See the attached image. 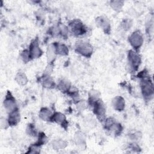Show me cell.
<instances>
[{
  "label": "cell",
  "instance_id": "6da1fadb",
  "mask_svg": "<svg viewBox=\"0 0 154 154\" xmlns=\"http://www.w3.org/2000/svg\"><path fill=\"white\" fill-rule=\"evenodd\" d=\"M142 73L141 75H140V76H141V78H142V79L141 81L140 85L143 96L146 100H150L153 95L154 90L153 82L150 77L145 74L144 75L143 73Z\"/></svg>",
  "mask_w": 154,
  "mask_h": 154
},
{
  "label": "cell",
  "instance_id": "7a4b0ae2",
  "mask_svg": "<svg viewBox=\"0 0 154 154\" xmlns=\"http://www.w3.org/2000/svg\"><path fill=\"white\" fill-rule=\"evenodd\" d=\"M89 103L93 106V112L97 116V119L100 122L104 121L105 120L106 108L103 102L98 98Z\"/></svg>",
  "mask_w": 154,
  "mask_h": 154
},
{
  "label": "cell",
  "instance_id": "3957f363",
  "mask_svg": "<svg viewBox=\"0 0 154 154\" xmlns=\"http://www.w3.org/2000/svg\"><path fill=\"white\" fill-rule=\"evenodd\" d=\"M75 51L85 57L90 58L93 53V47L89 43L81 41L76 43Z\"/></svg>",
  "mask_w": 154,
  "mask_h": 154
},
{
  "label": "cell",
  "instance_id": "277c9868",
  "mask_svg": "<svg viewBox=\"0 0 154 154\" xmlns=\"http://www.w3.org/2000/svg\"><path fill=\"white\" fill-rule=\"evenodd\" d=\"M72 32L75 35H82L87 32L86 28L83 23L79 19H74L69 23Z\"/></svg>",
  "mask_w": 154,
  "mask_h": 154
},
{
  "label": "cell",
  "instance_id": "5b68a950",
  "mask_svg": "<svg viewBox=\"0 0 154 154\" xmlns=\"http://www.w3.org/2000/svg\"><path fill=\"white\" fill-rule=\"evenodd\" d=\"M129 42L131 45L135 50H138L143 43V37L139 30L133 32L129 37Z\"/></svg>",
  "mask_w": 154,
  "mask_h": 154
},
{
  "label": "cell",
  "instance_id": "8992f818",
  "mask_svg": "<svg viewBox=\"0 0 154 154\" xmlns=\"http://www.w3.org/2000/svg\"><path fill=\"white\" fill-rule=\"evenodd\" d=\"M128 61L131 69L134 71L137 70L141 63V60L139 54H138L136 52L131 50L128 52Z\"/></svg>",
  "mask_w": 154,
  "mask_h": 154
},
{
  "label": "cell",
  "instance_id": "52a82bcc",
  "mask_svg": "<svg viewBox=\"0 0 154 154\" xmlns=\"http://www.w3.org/2000/svg\"><path fill=\"white\" fill-rule=\"evenodd\" d=\"M29 54L30 60L39 58L43 54V51L39 46L37 38L33 40L29 45Z\"/></svg>",
  "mask_w": 154,
  "mask_h": 154
},
{
  "label": "cell",
  "instance_id": "ba28073f",
  "mask_svg": "<svg viewBox=\"0 0 154 154\" xmlns=\"http://www.w3.org/2000/svg\"><path fill=\"white\" fill-rule=\"evenodd\" d=\"M4 106L5 109L10 113L17 109L16 100L11 92L7 91L4 100Z\"/></svg>",
  "mask_w": 154,
  "mask_h": 154
},
{
  "label": "cell",
  "instance_id": "9c48e42d",
  "mask_svg": "<svg viewBox=\"0 0 154 154\" xmlns=\"http://www.w3.org/2000/svg\"><path fill=\"white\" fill-rule=\"evenodd\" d=\"M96 25L106 34H109L111 31V25L108 19L103 16H99L96 19Z\"/></svg>",
  "mask_w": 154,
  "mask_h": 154
},
{
  "label": "cell",
  "instance_id": "30bf717a",
  "mask_svg": "<svg viewBox=\"0 0 154 154\" xmlns=\"http://www.w3.org/2000/svg\"><path fill=\"white\" fill-rule=\"evenodd\" d=\"M52 121L60 124L61 125L62 127L66 129V127L67 126V122L66 120V117L61 112H56L54 114H53L51 120Z\"/></svg>",
  "mask_w": 154,
  "mask_h": 154
},
{
  "label": "cell",
  "instance_id": "8fae6325",
  "mask_svg": "<svg viewBox=\"0 0 154 154\" xmlns=\"http://www.w3.org/2000/svg\"><path fill=\"white\" fill-rule=\"evenodd\" d=\"M20 113L17 108L14 111L10 112L7 120L9 126H16L20 122Z\"/></svg>",
  "mask_w": 154,
  "mask_h": 154
},
{
  "label": "cell",
  "instance_id": "7c38bea8",
  "mask_svg": "<svg viewBox=\"0 0 154 154\" xmlns=\"http://www.w3.org/2000/svg\"><path fill=\"white\" fill-rule=\"evenodd\" d=\"M112 104L114 108L118 111H123L125 107V99L120 96H117L112 99Z\"/></svg>",
  "mask_w": 154,
  "mask_h": 154
},
{
  "label": "cell",
  "instance_id": "4fadbf2b",
  "mask_svg": "<svg viewBox=\"0 0 154 154\" xmlns=\"http://www.w3.org/2000/svg\"><path fill=\"white\" fill-rule=\"evenodd\" d=\"M52 115L53 114L51 111L46 107L42 108L39 112L40 118L44 121H50Z\"/></svg>",
  "mask_w": 154,
  "mask_h": 154
},
{
  "label": "cell",
  "instance_id": "5bb4252c",
  "mask_svg": "<svg viewBox=\"0 0 154 154\" xmlns=\"http://www.w3.org/2000/svg\"><path fill=\"white\" fill-rule=\"evenodd\" d=\"M55 52L57 54L61 55H67L69 53L68 48L64 44L59 43H54Z\"/></svg>",
  "mask_w": 154,
  "mask_h": 154
},
{
  "label": "cell",
  "instance_id": "9a60e30c",
  "mask_svg": "<svg viewBox=\"0 0 154 154\" xmlns=\"http://www.w3.org/2000/svg\"><path fill=\"white\" fill-rule=\"evenodd\" d=\"M122 129H123V128L122 125L120 123H117L116 121H115L113 123H112L106 129V130L113 132L116 135H120L122 131Z\"/></svg>",
  "mask_w": 154,
  "mask_h": 154
},
{
  "label": "cell",
  "instance_id": "2e32d148",
  "mask_svg": "<svg viewBox=\"0 0 154 154\" xmlns=\"http://www.w3.org/2000/svg\"><path fill=\"white\" fill-rule=\"evenodd\" d=\"M43 85L48 88H52L55 87V83L52 78L48 75L46 74L42 78Z\"/></svg>",
  "mask_w": 154,
  "mask_h": 154
},
{
  "label": "cell",
  "instance_id": "e0dca14e",
  "mask_svg": "<svg viewBox=\"0 0 154 154\" xmlns=\"http://www.w3.org/2000/svg\"><path fill=\"white\" fill-rule=\"evenodd\" d=\"M67 145V143L61 139L54 140L52 143V146L55 150H60L65 148Z\"/></svg>",
  "mask_w": 154,
  "mask_h": 154
},
{
  "label": "cell",
  "instance_id": "ac0fdd59",
  "mask_svg": "<svg viewBox=\"0 0 154 154\" xmlns=\"http://www.w3.org/2000/svg\"><path fill=\"white\" fill-rule=\"evenodd\" d=\"M15 81L20 85H25L28 82V78L26 75L23 72H19L15 76Z\"/></svg>",
  "mask_w": 154,
  "mask_h": 154
},
{
  "label": "cell",
  "instance_id": "d6986e66",
  "mask_svg": "<svg viewBox=\"0 0 154 154\" xmlns=\"http://www.w3.org/2000/svg\"><path fill=\"white\" fill-rule=\"evenodd\" d=\"M70 87V82L65 79L61 80L58 84V89L63 92H68Z\"/></svg>",
  "mask_w": 154,
  "mask_h": 154
},
{
  "label": "cell",
  "instance_id": "ffe728a7",
  "mask_svg": "<svg viewBox=\"0 0 154 154\" xmlns=\"http://www.w3.org/2000/svg\"><path fill=\"white\" fill-rule=\"evenodd\" d=\"M75 141L76 145L79 146H82L85 144V137L82 132H78L76 134L75 136Z\"/></svg>",
  "mask_w": 154,
  "mask_h": 154
},
{
  "label": "cell",
  "instance_id": "44dd1931",
  "mask_svg": "<svg viewBox=\"0 0 154 154\" xmlns=\"http://www.w3.org/2000/svg\"><path fill=\"white\" fill-rule=\"evenodd\" d=\"M55 54H56L55 48L54 45L52 44V45H51L49 47V48L48 49V52H47L48 61H52L55 57Z\"/></svg>",
  "mask_w": 154,
  "mask_h": 154
},
{
  "label": "cell",
  "instance_id": "7402d4cb",
  "mask_svg": "<svg viewBox=\"0 0 154 154\" xmlns=\"http://www.w3.org/2000/svg\"><path fill=\"white\" fill-rule=\"evenodd\" d=\"M111 7L116 11L120 10L123 5V1H112L110 2Z\"/></svg>",
  "mask_w": 154,
  "mask_h": 154
},
{
  "label": "cell",
  "instance_id": "603a6c76",
  "mask_svg": "<svg viewBox=\"0 0 154 154\" xmlns=\"http://www.w3.org/2000/svg\"><path fill=\"white\" fill-rule=\"evenodd\" d=\"M47 140V137H46V135L43 133L41 132L40 134H39L38 135V141L34 144H35V146H37L38 147H40V146L43 145V144H45L46 141Z\"/></svg>",
  "mask_w": 154,
  "mask_h": 154
},
{
  "label": "cell",
  "instance_id": "cb8c5ba5",
  "mask_svg": "<svg viewBox=\"0 0 154 154\" xmlns=\"http://www.w3.org/2000/svg\"><path fill=\"white\" fill-rule=\"evenodd\" d=\"M26 132L28 135L31 136H35L37 134V131L34 128V126L32 124L28 125L26 129Z\"/></svg>",
  "mask_w": 154,
  "mask_h": 154
},
{
  "label": "cell",
  "instance_id": "d4e9b609",
  "mask_svg": "<svg viewBox=\"0 0 154 154\" xmlns=\"http://www.w3.org/2000/svg\"><path fill=\"white\" fill-rule=\"evenodd\" d=\"M132 26V22L129 19H124L122 22V26L125 30H128Z\"/></svg>",
  "mask_w": 154,
  "mask_h": 154
},
{
  "label": "cell",
  "instance_id": "484cf974",
  "mask_svg": "<svg viewBox=\"0 0 154 154\" xmlns=\"http://www.w3.org/2000/svg\"><path fill=\"white\" fill-rule=\"evenodd\" d=\"M77 107L80 110H83L87 108V103L85 100H80L78 101L76 103Z\"/></svg>",
  "mask_w": 154,
  "mask_h": 154
},
{
  "label": "cell",
  "instance_id": "4316f807",
  "mask_svg": "<svg viewBox=\"0 0 154 154\" xmlns=\"http://www.w3.org/2000/svg\"><path fill=\"white\" fill-rule=\"evenodd\" d=\"M0 125L1 129H6L8 127V126H9L8 120H7L5 118L2 117L0 120Z\"/></svg>",
  "mask_w": 154,
  "mask_h": 154
}]
</instances>
